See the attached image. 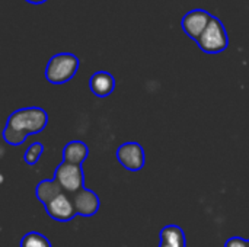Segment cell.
<instances>
[{
  "mask_svg": "<svg viewBox=\"0 0 249 247\" xmlns=\"http://www.w3.org/2000/svg\"><path fill=\"white\" fill-rule=\"evenodd\" d=\"M88 154H89V148L85 143L71 141V143L66 144V147L63 150V162L82 166V163L86 160Z\"/></svg>",
  "mask_w": 249,
  "mask_h": 247,
  "instance_id": "obj_10",
  "label": "cell"
},
{
  "mask_svg": "<svg viewBox=\"0 0 249 247\" xmlns=\"http://www.w3.org/2000/svg\"><path fill=\"white\" fill-rule=\"evenodd\" d=\"M44 207L47 214L55 221H70L77 215L71 197L67 195L64 191L57 194L47 204H44Z\"/></svg>",
  "mask_w": 249,
  "mask_h": 247,
  "instance_id": "obj_5",
  "label": "cell"
},
{
  "mask_svg": "<svg viewBox=\"0 0 249 247\" xmlns=\"http://www.w3.org/2000/svg\"><path fill=\"white\" fill-rule=\"evenodd\" d=\"M225 247H249V243L247 240L241 239V237H231Z\"/></svg>",
  "mask_w": 249,
  "mask_h": 247,
  "instance_id": "obj_15",
  "label": "cell"
},
{
  "mask_svg": "<svg viewBox=\"0 0 249 247\" xmlns=\"http://www.w3.org/2000/svg\"><path fill=\"white\" fill-rule=\"evenodd\" d=\"M89 87L95 96L107 98L115 89V79L108 71H96L89 80Z\"/></svg>",
  "mask_w": 249,
  "mask_h": 247,
  "instance_id": "obj_9",
  "label": "cell"
},
{
  "mask_svg": "<svg viewBox=\"0 0 249 247\" xmlns=\"http://www.w3.org/2000/svg\"><path fill=\"white\" fill-rule=\"evenodd\" d=\"M159 247H185V236L181 227L166 226L160 231Z\"/></svg>",
  "mask_w": 249,
  "mask_h": 247,
  "instance_id": "obj_11",
  "label": "cell"
},
{
  "mask_svg": "<svg viewBox=\"0 0 249 247\" xmlns=\"http://www.w3.org/2000/svg\"><path fill=\"white\" fill-rule=\"evenodd\" d=\"M248 243H249V240H248Z\"/></svg>",
  "mask_w": 249,
  "mask_h": 247,
  "instance_id": "obj_17",
  "label": "cell"
},
{
  "mask_svg": "<svg viewBox=\"0 0 249 247\" xmlns=\"http://www.w3.org/2000/svg\"><path fill=\"white\" fill-rule=\"evenodd\" d=\"M71 201L74 204L76 213L82 217H92L99 210V198L95 192L89 189H82L76 195L71 197Z\"/></svg>",
  "mask_w": 249,
  "mask_h": 247,
  "instance_id": "obj_8",
  "label": "cell"
},
{
  "mask_svg": "<svg viewBox=\"0 0 249 247\" xmlns=\"http://www.w3.org/2000/svg\"><path fill=\"white\" fill-rule=\"evenodd\" d=\"M48 122V115L41 108H23L15 111L3 130V138L10 146H20L31 134L41 132Z\"/></svg>",
  "mask_w": 249,
  "mask_h": 247,
  "instance_id": "obj_1",
  "label": "cell"
},
{
  "mask_svg": "<svg viewBox=\"0 0 249 247\" xmlns=\"http://www.w3.org/2000/svg\"><path fill=\"white\" fill-rule=\"evenodd\" d=\"M79 68V58L70 52H60L50 58L45 67V77L53 84L67 83L74 77Z\"/></svg>",
  "mask_w": 249,
  "mask_h": 247,
  "instance_id": "obj_2",
  "label": "cell"
},
{
  "mask_svg": "<svg viewBox=\"0 0 249 247\" xmlns=\"http://www.w3.org/2000/svg\"><path fill=\"white\" fill-rule=\"evenodd\" d=\"M54 181L70 197L85 189L83 188L85 185L83 170H82V166H77V165H70V163L63 162L54 172Z\"/></svg>",
  "mask_w": 249,
  "mask_h": 247,
  "instance_id": "obj_4",
  "label": "cell"
},
{
  "mask_svg": "<svg viewBox=\"0 0 249 247\" xmlns=\"http://www.w3.org/2000/svg\"><path fill=\"white\" fill-rule=\"evenodd\" d=\"M118 162L131 172H137L144 166V150L137 143H124L117 150Z\"/></svg>",
  "mask_w": 249,
  "mask_h": 247,
  "instance_id": "obj_7",
  "label": "cell"
},
{
  "mask_svg": "<svg viewBox=\"0 0 249 247\" xmlns=\"http://www.w3.org/2000/svg\"><path fill=\"white\" fill-rule=\"evenodd\" d=\"M197 44L207 54H219L225 51L229 45V36L222 20L213 16L207 29L198 38Z\"/></svg>",
  "mask_w": 249,
  "mask_h": 247,
  "instance_id": "obj_3",
  "label": "cell"
},
{
  "mask_svg": "<svg viewBox=\"0 0 249 247\" xmlns=\"http://www.w3.org/2000/svg\"><path fill=\"white\" fill-rule=\"evenodd\" d=\"M213 15H210L207 10L204 9H194L190 10L187 15H184L182 20H181V26L182 31L196 42L198 41V38L201 36V33L207 29L210 20H212Z\"/></svg>",
  "mask_w": 249,
  "mask_h": 247,
  "instance_id": "obj_6",
  "label": "cell"
},
{
  "mask_svg": "<svg viewBox=\"0 0 249 247\" xmlns=\"http://www.w3.org/2000/svg\"><path fill=\"white\" fill-rule=\"evenodd\" d=\"M42 153H44V146H42L41 143H32V144L26 148L23 159H25V162H26L28 165H35V163L39 160V157H41Z\"/></svg>",
  "mask_w": 249,
  "mask_h": 247,
  "instance_id": "obj_14",
  "label": "cell"
},
{
  "mask_svg": "<svg viewBox=\"0 0 249 247\" xmlns=\"http://www.w3.org/2000/svg\"><path fill=\"white\" fill-rule=\"evenodd\" d=\"M28 3H32V4H41V3H44V1H47V0H26Z\"/></svg>",
  "mask_w": 249,
  "mask_h": 247,
  "instance_id": "obj_16",
  "label": "cell"
},
{
  "mask_svg": "<svg viewBox=\"0 0 249 247\" xmlns=\"http://www.w3.org/2000/svg\"><path fill=\"white\" fill-rule=\"evenodd\" d=\"M20 247H51V243L47 237L36 231H31L23 236L20 240Z\"/></svg>",
  "mask_w": 249,
  "mask_h": 247,
  "instance_id": "obj_13",
  "label": "cell"
},
{
  "mask_svg": "<svg viewBox=\"0 0 249 247\" xmlns=\"http://www.w3.org/2000/svg\"><path fill=\"white\" fill-rule=\"evenodd\" d=\"M60 192H63V189L54 179L53 181H42L36 186V198L39 199V202L42 205L47 204L50 199H53Z\"/></svg>",
  "mask_w": 249,
  "mask_h": 247,
  "instance_id": "obj_12",
  "label": "cell"
}]
</instances>
